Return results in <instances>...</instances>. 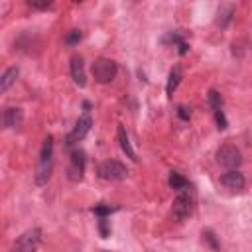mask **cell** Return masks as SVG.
Segmentation results:
<instances>
[{
  "label": "cell",
  "instance_id": "cell-1",
  "mask_svg": "<svg viewBox=\"0 0 252 252\" xmlns=\"http://www.w3.org/2000/svg\"><path fill=\"white\" fill-rule=\"evenodd\" d=\"M51 171H53V136L47 134L43 138V144L39 150V159H37V167H35V183L45 185L51 177Z\"/></svg>",
  "mask_w": 252,
  "mask_h": 252
},
{
  "label": "cell",
  "instance_id": "cell-2",
  "mask_svg": "<svg viewBox=\"0 0 252 252\" xmlns=\"http://www.w3.org/2000/svg\"><path fill=\"white\" fill-rule=\"evenodd\" d=\"M193 211H195V191H193V187L179 191V193L175 195L173 203H171V213H173V217H175L177 220H185V219H189V217L193 215Z\"/></svg>",
  "mask_w": 252,
  "mask_h": 252
},
{
  "label": "cell",
  "instance_id": "cell-3",
  "mask_svg": "<svg viewBox=\"0 0 252 252\" xmlns=\"http://www.w3.org/2000/svg\"><path fill=\"white\" fill-rule=\"evenodd\" d=\"M91 71H93V77H94L96 83L106 85V83H112L116 79L118 65H116V61H112L108 57H98V59H94Z\"/></svg>",
  "mask_w": 252,
  "mask_h": 252
},
{
  "label": "cell",
  "instance_id": "cell-4",
  "mask_svg": "<svg viewBox=\"0 0 252 252\" xmlns=\"http://www.w3.org/2000/svg\"><path fill=\"white\" fill-rule=\"evenodd\" d=\"M96 175L104 181H122L128 177V167L118 159H104L96 165Z\"/></svg>",
  "mask_w": 252,
  "mask_h": 252
},
{
  "label": "cell",
  "instance_id": "cell-5",
  "mask_svg": "<svg viewBox=\"0 0 252 252\" xmlns=\"http://www.w3.org/2000/svg\"><path fill=\"white\" fill-rule=\"evenodd\" d=\"M41 236H43L41 228L39 226H33V228L26 230L24 234H20L16 238V242L12 244V250L10 252H35L39 248V244H41Z\"/></svg>",
  "mask_w": 252,
  "mask_h": 252
},
{
  "label": "cell",
  "instance_id": "cell-6",
  "mask_svg": "<svg viewBox=\"0 0 252 252\" xmlns=\"http://www.w3.org/2000/svg\"><path fill=\"white\" fill-rule=\"evenodd\" d=\"M85 167H87V154L81 148H75L69 156V167H67V179L73 183H79L85 175Z\"/></svg>",
  "mask_w": 252,
  "mask_h": 252
},
{
  "label": "cell",
  "instance_id": "cell-7",
  "mask_svg": "<svg viewBox=\"0 0 252 252\" xmlns=\"http://www.w3.org/2000/svg\"><path fill=\"white\" fill-rule=\"evenodd\" d=\"M217 161H219V165H222L226 169H238L242 163V154L236 146L224 144L217 150Z\"/></svg>",
  "mask_w": 252,
  "mask_h": 252
},
{
  "label": "cell",
  "instance_id": "cell-8",
  "mask_svg": "<svg viewBox=\"0 0 252 252\" xmlns=\"http://www.w3.org/2000/svg\"><path fill=\"white\" fill-rule=\"evenodd\" d=\"M91 126H93V118H91L89 114L79 116V120L75 122L73 130L65 136V148H73L77 142H81V140L91 132Z\"/></svg>",
  "mask_w": 252,
  "mask_h": 252
},
{
  "label": "cell",
  "instance_id": "cell-9",
  "mask_svg": "<svg viewBox=\"0 0 252 252\" xmlns=\"http://www.w3.org/2000/svg\"><path fill=\"white\" fill-rule=\"evenodd\" d=\"M219 181H220L222 187H226L228 191H234V193H240V191L244 189V185H246V179H244V175H242L238 169H228V171H224V173L219 177Z\"/></svg>",
  "mask_w": 252,
  "mask_h": 252
},
{
  "label": "cell",
  "instance_id": "cell-10",
  "mask_svg": "<svg viewBox=\"0 0 252 252\" xmlns=\"http://www.w3.org/2000/svg\"><path fill=\"white\" fill-rule=\"evenodd\" d=\"M22 120H24V114H22V108H18V106H6L0 112V128H4V130L20 126Z\"/></svg>",
  "mask_w": 252,
  "mask_h": 252
},
{
  "label": "cell",
  "instance_id": "cell-11",
  "mask_svg": "<svg viewBox=\"0 0 252 252\" xmlns=\"http://www.w3.org/2000/svg\"><path fill=\"white\" fill-rule=\"evenodd\" d=\"M71 77L75 81L77 87L85 89L87 87V73H85V61L81 55H73L71 57Z\"/></svg>",
  "mask_w": 252,
  "mask_h": 252
},
{
  "label": "cell",
  "instance_id": "cell-12",
  "mask_svg": "<svg viewBox=\"0 0 252 252\" xmlns=\"http://www.w3.org/2000/svg\"><path fill=\"white\" fill-rule=\"evenodd\" d=\"M163 43H171L173 47H177V53L183 57V55H187V51H189V43L185 41V37H183V33L181 32H169L165 37H163Z\"/></svg>",
  "mask_w": 252,
  "mask_h": 252
},
{
  "label": "cell",
  "instance_id": "cell-13",
  "mask_svg": "<svg viewBox=\"0 0 252 252\" xmlns=\"http://www.w3.org/2000/svg\"><path fill=\"white\" fill-rule=\"evenodd\" d=\"M116 136H118L120 148H122V152L126 154V158H130L132 161H136L138 158H136V152H134V148H132V144H130V138H128V132H126L124 124H118V128H116Z\"/></svg>",
  "mask_w": 252,
  "mask_h": 252
},
{
  "label": "cell",
  "instance_id": "cell-14",
  "mask_svg": "<svg viewBox=\"0 0 252 252\" xmlns=\"http://www.w3.org/2000/svg\"><path fill=\"white\" fill-rule=\"evenodd\" d=\"M18 75H20V67H18V65L8 67V69L0 75V94H4L8 89H12V85H14L16 79H18Z\"/></svg>",
  "mask_w": 252,
  "mask_h": 252
},
{
  "label": "cell",
  "instance_id": "cell-15",
  "mask_svg": "<svg viewBox=\"0 0 252 252\" xmlns=\"http://www.w3.org/2000/svg\"><path fill=\"white\" fill-rule=\"evenodd\" d=\"M232 18H234V6L232 4H224V6H220L219 10H217V26L220 28V30H224V28H228L230 26V22H232Z\"/></svg>",
  "mask_w": 252,
  "mask_h": 252
},
{
  "label": "cell",
  "instance_id": "cell-16",
  "mask_svg": "<svg viewBox=\"0 0 252 252\" xmlns=\"http://www.w3.org/2000/svg\"><path fill=\"white\" fill-rule=\"evenodd\" d=\"M181 79H183L181 67L175 65V67L169 71V75H167V83H165V94H167V96H173V93H175V89L179 87Z\"/></svg>",
  "mask_w": 252,
  "mask_h": 252
},
{
  "label": "cell",
  "instance_id": "cell-17",
  "mask_svg": "<svg viewBox=\"0 0 252 252\" xmlns=\"http://www.w3.org/2000/svg\"><path fill=\"white\" fill-rule=\"evenodd\" d=\"M167 185L175 191V193H179V191H183V189H189L191 187V183H189V179H185L181 173H177V171H171L169 173V177H167Z\"/></svg>",
  "mask_w": 252,
  "mask_h": 252
},
{
  "label": "cell",
  "instance_id": "cell-18",
  "mask_svg": "<svg viewBox=\"0 0 252 252\" xmlns=\"http://www.w3.org/2000/svg\"><path fill=\"white\" fill-rule=\"evenodd\" d=\"M120 207L118 205H108V203H96L94 207H91V213L96 215L98 219H108L112 213H116Z\"/></svg>",
  "mask_w": 252,
  "mask_h": 252
},
{
  "label": "cell",
  "instance_id": "cell-19",
  "mask_svg": "<svg viewBox=\"0 0 252 252\" xmlns=\"http://www.w3.org/2000/svg\"><path fill=\"white\" fill-rule=\"evenodd\" d=\"M201 236H203V242H205L213 252H219V250H220V242H219L217 234H215L211 228H205V230L201 232Z\"/></svg>",
  "mask_w": 252,
  "mask_h": 252
},
{
  "label": "cell",
  "instance_id": "cell-20",
  "mask_svg": "<svg viewBox=\"0 0 252 252\" xmlns=\"http://www.w3.org/2000/svg\"><path fill=\"white\" fill-rule=\"evenodd\" d=\"M207 102H209V106H211L213 110L222 108V96H220V93H219L217 89H211V91L207 93Z\"/></svg>",
  "mask_w": 252,
  "mask_h": 252
},
{
  "label": "cell",
  "instance_id": "cell-21",
  "mask_svg": "<svg viewBox=\"0 0 252 252\" xmlns=\"http://www.w3.org/2000/svg\"><path fill=\"white\" fill-rule=\"evenodd\" d=\"M213 114H215L217 128H219V130H226V128H228V120H226L224 110H222V108H219V110H213Z\"/></svg>",
  "mask_w": 252,
  "mask_h": 252
},
{
  "label": "cell",
  "instance_id": "cell-22",
  "mask_svg": "<svg viewBox=\"0 0 252 252\" xmlns=\"http://www.w3.org/2000/svg\"><path fill=\"white\" fill-rule=\"evenodd\" d=\"M81 37H83L81 30H71V32H67V35L63 37V41H65L67 45H77V43L81 41Z\"/></svg>",
  "mask_w": 252,
  "mask_h": 252
},
{
  "label": "cell",
  "instance_id": "cell-23",
  "mask_svg": "<svg viewBox=\"0 0 252 252\" xmlns=\"http://www.w3.org/2000/svg\"><path fill=\"white\" fill-rule=\"evenodd\" d=\"M98 232L102 238H108L110 232H112V226H110V220L108 219H98Z\"/></svg>",
  "mask_w": 252,
  "mask_h": 252
},
{
  "label": "cell",
  "instance_id": "cell-24",
  "mask_svg": "<svg viewBox=\"0 0 252 252\" xmlns=\"http://www.w3.org/2000/svg\"><path fill=\"white\" fill-rule=\"evenodd\" d=\"M177 116H179L181 120H189V118H191V108H189L187 104H179V106H177Z\"/></svg>",
  "mask_w": 252,
  "mask_h": 252
},
{
  "label": "cell",
  "instance_id": "cell-25",
  "mask_svg": "<svg viewBox=\"0 0 252 252\" xmlns=\"http://www.w3.org/2000/svg\"><path fill=\"white\" fill-rule=\"evenodd\" d=\"M28 6L30 8H35V10H47V8H51L53 6V2H28Z\"/></svg>",
  "mask_w": 252,
  "mask_h": 252
},
{
  "label": "cell",
  "instance_id": "cell-26",
  "mask_svg": "<svg viewBox=\"0 0 252 252\" xmlns=\"http://www.w3.org/2000/svg\"><path fill=\"white\" fill-rule=\"evenodd\" d=\"M91 108H93V104H91L89 100H83V110H85V114H89Z\"/></svg>",
  "mask_w": 252,
  "mask_h": 252
}]
</instances>
